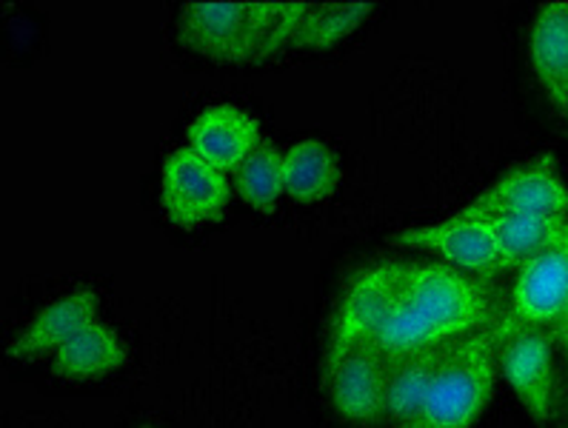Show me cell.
Listing matches in <instances>:
<instances>
[{"mask_svg": "<svg viewBox=\"0 0 568 428\" xmlns=\"http://www.w3.org/2000/svg\"><path fill=\"white\" fill-rule=\"evenodd\" d=\"M497 377L495 323L448 346L415 428H471L486 411Z\"/></svg>", "mask_w": 568, "mask_h": 428, "instance_id": "6da1fadb", "label": "cell"}, {"mask_svg": "<svg viewBox=\"0 0 568 428\" xmlns=\"http://www.w3.org/2000/svg\"><path fill=\"white\" fill-rule=\"evenodd\" d=\"M286 12L288 3H186L181 41L214 61H252L268 52Z\"/></svg>", "mask_w": 568, "mask_h": 428, "instance_id": "7a4b0ae2", "label": "cell"}, {"mask_svg": "<svg viewBox=\"0 0 568 428\" xmlns=\"http://www.w3.org/2000/svg\"><path fill=\"white\" fill-rule=\"evenodd\" d=\"M400 297L443 340H460L495 323L488 288L443 263H403Z\"/></svg>", "mask_w": 568, "mask_h": 428, "instance_id": "3957f363", "label": "cell"}, {"mask_svg": "<svg viewBox=\"0 0 568 428\" xmlns=\"http://www.w3.org/2000/svg\"><path fill=\"white\" fill-rule=\"evenodd\" d=\"M400 272L403 263L386 261L372 263L352 277L343 292L341 306H337L332 335H328L326 371L335 368L348 351L372 340V335L381 328V323L386 320L395 300L400 297Z\"/></svg>", "mask_w": 568, "mask_h": 428, "instance_id": "277c9868", "label": "cell"}, {"mask_svg": "<svg viewBox=\"0 0 568 428\" xmlns=\"http://www.w3.org/2000/svg\"><path fill=\"white\" fill-rule=\"evenodd\" d=\"M568 303V228L551 246H546L531 263L520 268L511 306L506 317L495 323L497 343L503 337L526 332V328H542L560 317L562 306Z\"/></svg>", "mask_w": 568, "mask_h": 428, "instance_id": "5b68a950", "label": "cell"}, {"mask_svg": "<svg viewBox=\"0 0 568 428\" xmlns=\"http://www.w3.org/2000/svg\"><path fill=\"white\" fill-rule=\"evenodd\" d=\"M229 192L226 172L189 146L174 149L163 161V208L174 226L197 228L217 221L229 203Z\"/></svg>", "mask_w": 568, "mask_h": 428, "instance_id": "8992f818", "label": "cell"}, {"mask_svg": "<svg viewBox=\"0 0 568 428\" xmlns=\"http://www.w3.org/2000/svg\"><path fill=\"white\" fill-rule=\"evenodd\" d=\"M466 212L471 214H500V212H526V214H560L568 217V183L562 181L551 154H540L535 161L508 169L488 188H483L475 201L468 203Z\"/></svg>", "mask_w": 568, "mask_h": 428, "instance_id": "52a82bcc", "label": "cell"}, {"mask_svg": "<svg viewBox=\"0 0 568 428\" xmlns=\"http://www.w3.org/2000/svg\"><path fill=\"white\" fill-rule=\"evenodd\" d=\"M395 243L408 248H423V252H435L452 266L463 268V272H475V275H491V272L500 268V248H497L495 228L486 217L466 212V208H460L448 221L406 228L395 237Z\"/></svg>", "mask_w": 568, "mask_h": 428, "instance_id": "ba28073f", "label": "cell"}, {"mask_svg": "<svg viewBox=\"0 0 568 428\" xmlns=\"http://www.w3.org/2000/svg\"><path fill=\"white\" fill-rule=\"evenodd\" d=\"M551 346L555 340L542 328L515 332L497 343V366L503 368V377L517 395V400L537 422L551 420L555 415L557 383Z\"/></svg>", "mask_w": 568, "mask_h": 428, "instance_id": "9c48e42d", "label": "cell"}, {"mask_svg": "<svg viewBox=\"0 0 568 428\" xmlns=\"http://www.w3.org/2000/svg\"><path fill=\"white\" fill-rule=\"evenodd\" d=\"M388 375H392V363L372 343L348 351L335 368L326 371L328 395L337 415L355 426L386 422Z\"/></svg>", "mask_w": 568, "mask_h": 428, "instance_id": "30bf717a", "label": "cell"}, {"mask_svg": "<svg viewBox=\"0 0 568 428\" xmlns=\"http://www.w3.org/2000/svg\"><path fill=\"white\" fill-rule=\"evenodd\" d=\"M186 146L197 152L203 161L217 166L221 172H237L243 166L254 146L263 141L261 123L252 114L243 112L232 103H217V106L203 109L186 132Z\"/></svg>", "mask_w": 568, "mask_h": 428, "instance_id": "8fae6325", "label": "cell"}, {"mask_svg": "<svg viewBox=\"0 0 568 428\" xmlns=\"http://www.w3.org/2000/svg\"><path fill=\"white\" fill-rule=\"evenodd\" d=\"M98 292L94 288H74L72 295L58 297L43 306L34 320L14 337L9 346L12 360H38V357L61 351L78 332L98 320Z\"/></svg>", "mask_w": 568, "mask_h": 428, "instance_id": "7c38bea8", "label": "cell"}, {"mask_svg": "<svg viewBox=\"0 0 568 428\" xmlns=\"http://www.w3.org/2000/svg\"><path fill=\"white\" fill-rule=\"evenodd\" d=\"M528 58L542 94L568 123V0H548L537 9Z\"/></svg>", "mask_w": 568, "mask_h": 428, "instance_id": "4fadbf2b", "label": "cell"}, {"mask_svg": "<svg viewBox=\"0 0 568 428\" xmlns=\"http://www.w3.org/2000/svg\"><path fill=\"white\" fill-rule=\"evenodd\" d=\"M129 348L106 323L94 320L52 355V375L61 380H92L126 366Z\"/></svg>", "mask_w": 568, "mask_h": 428, "instance_id": "5bb4252c", "label": "cell"}, {"mask_svg": "<svg viewBox=\"0 0 568 428\" xmlns=\"http://www.w3.org/2000/svg\"><path fill=\"white\" fill-rule=\"evenodd\" d=\"M452 343H443V346L426 348V351H420V355L403 357V360L392 363L388 395H386L388 426L415 428L417 417H420L423 406H426L428 400V391H432V383H435L437 368H440L443 357H446Z\"/></svg>", "mask_w": 568, "mask_h": 428, "instance_id": "9a60e30c", "label": "cell"}, {"mask_svg": "<svg viewBox=\"0 0 568 428\" xmlns=\"http://www.w3.org/2000/svg\"><path fill=\"white\" fill-rule=\"evenodd\" d=\"M486 221L495 228L500 268H523L568 228V217L560 214L500 212L486 214Z\"/></svg>", "mask_w": 568, "mask_h": 428, "instance_id": "2e32d148", "label": "cell"}, {"mask_svg": "<svg viewBox=\"0 0 568 428\" xmlns=\"http://www.w3.org/2000/svg\"><path fill=\"white\" fill-rule=\"evenodd\" d=\"M286 157V194L297 203H321L341 183V163L323 141H301L283 152Z\"/></svg>", "mask_w": 568, "mask_h": 428, "instance_id": "e0dca14e", "label": "cell"}, {"mask_svg": "<svg viewBox=\"0 0 568 428\" xmlns=\"http://www.w3.org/2000/svg\"><path fill=\"white\" fill-rule=\"evenodd\" d=\"M234 183L248 206L272 214L286 194V157L274 143L261 141L234 172Z\"/></svg>", "mask_w": 568, "mask_h": 428, "instance_id": "ac0fdd59", "label": "cell"}, {"mask_svg": "<svg viewBox=\"0 0 568 428\" xmlns=\"http://www.w3.org/2000/svg\"><path fill=\"white\" fill-rule=\"evenodd\" d=\"M368 343H372L388 363H397L403 360V357L420 355L426 348L443 346V343L452 340H443L435 328L428 326V323L417 315L415 306H408L403 297H397L392 312L386 315V320L381 323V328H377Z\"/></svg>", "mask_w": 568, "mask_h": 428, "instance_id": "d6986e66", "label": "cell"}, {"mask_svg": "<svg viewBox=\"0 0 568 428\" xmlns=\"http://www.w3.org/2000/svg\"><path fill=\"white\" fill-rule=\"evenodd\" d=\"M375 3H308L286 47H332L355 32Z\"/></svg>", "mask_w": 568, "mask_h": 428, "instance_id": "ffe728a7", "label": "cell"}, {"mask_svg": "<svg viewBox=\"0 0 568 428\" xmlns=\"http://www.w3.org/2000/svg\"><path fill=\"white\" fill-rule=\"evenodd\" d=\"M551 340H555L557 346H560L562 351H566V355H568V303H566V306H562L560 317H557V320L551 323Z\"/></svg>", "mask_w": 568, "mask_h": 428, "instance_id": "44dd1931", "label": "cell"}, {"mask_svg": "<svg viewBox=\"0 0 568 428\" xmlns=\"http://www.w3.org/2000/svg\"><path fill=\"white\" fill-rule=\"evenodd\" d=\"M143 428H154V426H143Z\"/></svg>", "mask_w": 568, "mask_h": 428, "instance_id": "7402d4cb", "label": "cell"}]
</instances>
